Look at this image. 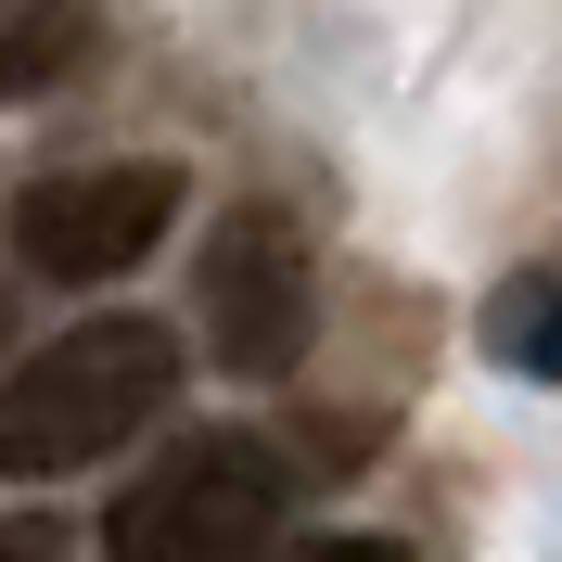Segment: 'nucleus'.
<instances>
[{"instance_id": "nucleus-1", "label": "nucleus", "mask_w": 562, "mask_h": 562, "mask_svg": "<svg viewBox=\"0 0 562 562\" xmlns=\"http://www.w3.org/2000/svg\"><path fill=\"white\" fill-rule=\"evenodd\" d=\"M167 384H179V346L167 319H77L52 333L38 358L0 371V473H90V460L140 448L154 422H167Z\"/></svg>"}, {"instance_id": "nucleus-2", "label": "nucleus", "mask_w": 562, "mask_h": 562, "mask_svg": "<svg viewBox=\"0 0 562 562\" xmlns=\"http://www.w3.org/2000/svg\"><path fill=\"white\" fill-rule=\"evenodd\" d=\"M281 498H294V473H281L269 435L205 422V435H179L140 486H115L103 550H128V562H256L269 525H281Z\"/></svg>"}, {"instance_id": "nucleus-3", "label": "nucleus", "mask_w": 562, "mask_h": 562, "mask_svg": "<svg viewBox=\"0 0 562 562\" xmlns=\"http://www.w3.org/2000/svg\"><path fill=\"white\" fill-rule=\"evenodd\" d=\"M192 319H205V346L244 371V384H269V371H294L319 333V281H307V244L281 231L269 205L217 217V244L192 256Z\"/></svg>"}, {"instance_id": "nucleus-4", "label": "nucleus", "mask_w": 562, "mask_h": 562, "mask_svg": "<svg viewBox=\"0 0 562 562\" xmlns=\"http://www.w3.org/2000/svg\"><path fill=\"white\" fill-rule=\"evenodd\" d=\"M179 217V167H65L13 192V256L38 281H128Z\"/></svg>"}, {"instance_id": "nucleus-5", "label": "nucleus", "mask_w": 562, "mask_h": 562, "mask_svg": "<svg viewBox=\"0 0 562 562\" xmlns=\"http://www.w3.org/2000/svg\"><path fill=\"white\" fill-rule=\"evenodd\" d=\"M90 65V0H0V103H38Z\"/></svg>"}, {"instance_id": "nucleus-6", "label": "nucleus", "mask_w": 562, "mask_h": 562, "mask_svg": "<svg viewBox=\"0 0 562 562\" xmlns=\"http://www.w3.org/2000/svg\"><path fill=\"white\" fill-rule=\"evenodd\" d=\"M498 358H512L525 384H550V371H562V307H550V269H512V281H498Z\"/></svg>"}, {"instance_id": "nucleus-7", "label": "nucleus", "mask_w": 562, "mask_h": 562, "mask_svg": "<svg viewBox=\"0 0 562 562\" xmlns=\"http://www.w3.org/2000/svg\"><path fill=\"white\" fill-rule=\"evenodd\" d=\"M0 562H65V525H38V512H26V525H0Z\"/></svg>"}, {"instance_id": "nucleus-8", "label": "nucleus", "mask_w": 562, "mask_h": 562, "mask_svg": "<svg viewBox=\"0 0 562 562\" xmlns=\"http://www.w3.org/2000/svg\"><path fill=\"white\" fill-rule=\"evenodd\" d=\"M307 562H409V550H396V537H319Z\"/></svg>"}]
</instances>
